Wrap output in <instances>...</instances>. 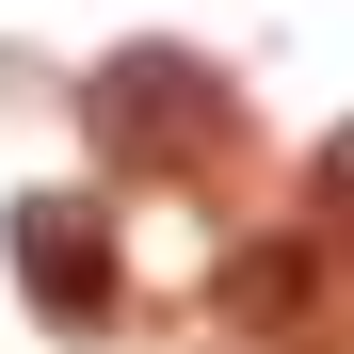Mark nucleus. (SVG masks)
Listing matches in <instances>:
<instances>
[{
  "label": "nucleus",
  "mask_w": 354,
  "mask_h": 354,
  "mask_svg": "<svg viewBox=\"0 0 354 354\" xmlns=\"http://www.w3.org/2000/svg\"><path fill=\"white\" fill-rule=\"evenodd\" d=\"M17 290H32L48 322H97V306H113V225H97L81 194H32V209H17Z\"/></svg>",
  "instance_id": "obj_1"
}]
</instances>
